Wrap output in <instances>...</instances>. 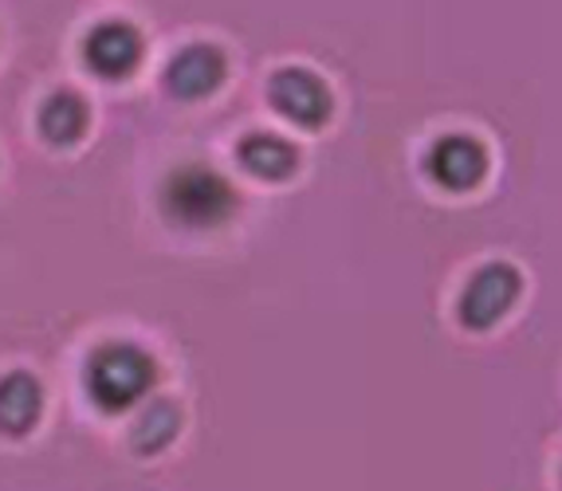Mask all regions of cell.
<instances>
[{
  "instance_id": "obj_1",
  "label": "cell",
  "mask_w": 562,
  "mask_h": 491,
  "mask_svg": "<svg viewBox=\"0 0 562 491\" xmlns=\"http://www.w3.org/2000/svg\"><path fill=\"white\" fill-rule=\"evenodd\" d=\"M158 381V362L146 350L131 346V342H106L91 354L83 369L87 397L103 413H126L138 406L142 397L150 393Z\"/></svg>"
},
{
  "instance_id": "obj_2",
  "label": "cell",
  "mask_w": 562,
  "mask_h": 491,
  "mask_svg": "<svg viewBox=\"0 0 562 491\" xmlns=\"http://www.w3.org/2000/svg\"><path fill=\"white\" fill-rule=\"evenodd\" d=\"M236 190L209 165H181L161 185V208L173 225L216 228L236 213Z\"/></svg>"
},
{
  "instance_id": "obj_3",
  "label": "cell",
  "mask_w": 562,
  "mask_h": 491,
  "mask_svg": "<svg viewBox=\"0 0 562 491\" xmlns=\"http://www.w3.org/2000/svg\"><path fill=\"white\" fill-rule=\"evenodd\" d=\"M519 287H524V279L512 264H484L460 295V322L469 331H487L492 322H499L512 311Z\"/></svg>"
},
{
  "instance_id": "obj_4",
  "label": "cell",
  "mask_w": 562,
  "mask_h": 491,
  "mask_svg": "<svg viewBox=\"0 0 562 491\" xmlns=\"http://www.w3.org/2000/svg\"><path fill=\"white\" fill-rule=\"evenodd\" d=\"M268 99H272V106L283 114V118H291V123H300V126H311V130L327 123L330 106H335L327 83H323L315 71H303V67L276 71L272 83H268Z\"/></svg>"
},
{
  "instance_id": "obj_5",
  "label": "cell",
  "mask_w": 562,
  "mask_h": 491,
  "mask_svg": "<svg viewBox=\"0 0 562 491\" xmlns=\"http://www.w3.org/2000/svg\"><path fill=\"white\" fill-rule=\"evenodd\" d=\"M425 170L441 190H472L487 173V150L472 134H445L429 146Z\"/></svg>"
},
{
  "instance_id": "obj_6",
  "label": "cell",
  "mask_w": 562,
  "mask_h": 491,
  "mask_svg": "<svg viewBox=\"0 0 562 491\" xmlns=\"http://www.w3.org/2000/svg\"><path fill=\"white\" fill-rule=\"evenodd\" d=\"M142 36L126 20H106L99 28L87 32L83 39V64L99 79H126L142 64Z\"/></svg>"
},
{
  "instance_id": "obj_7",
  "label": "cell",
  "mask_w": 562,
  "mask_h": 491,
  "mask_svg": "<svg viewBox=\"0 0 562 491\" xmlns=\"http://www.w3.org/2000/svg\"><path fill=\"white\" fill-rule=\"evenodd\" d=\"M225 52L213 48V44H189V48H181L178 56L169 59L166 87L169 95L178 99H205L225 83Z\"/></svg>"
},
{
  "instance_id": "obj_8",
  "label": "cell",
  "mask_w": 562,
  "mask_h": 491,
  "mask_svg": "<svg viewBox=\"0 0 562 491\" xmlns=\"http://www.w3.org/2000/svg\"><path fill=\"white\" fill-rule=\"evenodd\" d=\"M40 413H44V389L32 374L16 369L9 378H0V433L4 436H24L36 429Z\"/></svg>"
},
{
  "instance_id": "obj_9",
  "label": "cell",
  "mask_w": 562,
  "mask_h": 491,
  "mask_svg": "<svg viewBox=\"0 0 562 491\" xmlns=\"http://www.w3.org/2000/svg\"><path fill=\"white\" fill-rule=\"evenodd\" d=\"M240 165L256 178H268V181H283L295 173L300 165V150L280 138V134H248L240 142Z\"/></svg>"
},
{
  "instance_id": "obj_10",
  "label": "cell",
  "mask_w": 562,
  "mask_h": 491,
  "mask_svg": "<svg viewBox=\"0 0 562 491\" xmlns=\"http://www.w3.org/2000/svg\"><path fill=\"white\" fill-rule=\"evenodd\" d=\"M87 118L91 114H87V103L76 91H56V95L40 106V134H44L47 142L71 146L87 134Z\"/></svg>"
},
{
  "instance_id": "obj_11",
  "label": "cell",
  "mask_w": 562,
  "mask_h": 491,
  "mask_svg": "<svg viewBox=\"0 0 562 491\" xmlns=\"http://www.w3.org/2000/svg\"><path fill=\"white\" fill-rule=\"evenodd\" d=\"M181 429V409L173 401H154V406L142 409V416L134 421V433H131V444L134 453L142 456H154L161 453Z\"/></svg>"
}]
</instances>
